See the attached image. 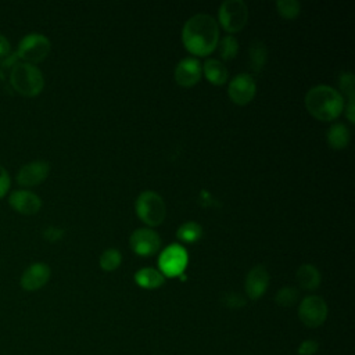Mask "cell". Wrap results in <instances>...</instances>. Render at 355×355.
<instances>
[{
    "label": "cell",
    "instance_id": "cell-30",
    "mask_svg": "<svg viewBox=\"0 0 355 355\" xmlns=\"http://www.w3.org/2000/svg\"><path fill=\"white\" fill-rule=\"evenodd\" d=\"M10 186H11L10 175L6 171V168L0 165V198H3L7 194V191L10 190Z\"/></svg>",
    "mask_w": 355,
    "mask_h": 355
},
{
    "label": "cell",
    "instance_id": "cell-23",
    "mask_svg": "<svg viewBox=\"0 0 355 355\" xmlns=\"http://www.w3.org/2000/svg\"><path fill=\"white\" fill-rule=\"evenodd\" d=\"M122 262V255L116 248H108L100 255V268L105 272L115 270Z\"/></svg>",
    "mask_w": 355,
    "mask_h": 355
},
{
    "label": "cell",
    "instance_id": "cell-9",
    "mask_svg": "<svg viewBox=\"0 0 355 355\" xmlns=\"http://www.w3.org/2000/svg\"><path fill=\"white\" fill-rule=\"evenodd\" d=\"M227 93H229V97H230V100L233 103L240 104V105L248 104L254 98V96L257 93L255 79L252 78V75H250L247 72L237 73L229 82Z\"/></svg>",
    "mask_w": 355,
    "mask_h": 355
},
{
    "label": "cell",
    "instance_id": "cell-28",
    "mask_svg": "<svg viewBox=\"0 0 355 355\" xmlns=\"http://www.w3.org/2000/svg\"><path fill=\"white\" fill-rule=\"evenodd\" d=\"M318 349H319V343L309 338V340H304L300 344L297 352H298V355H315L318 352Z\"/></svg>",
    "mask_w": 355,
    "mask_h": 355
},
{
    "label": "cell",
    "instance_id": "cell-19",
    "mask_svg": "<svg viewBox=\"0 0 355 355\" xmlns=\"http://www.w3.org/2000/svg\"><path fill=\"white\" fill-rule=\"evenodd\" d=\"M201 68L204 71L207 80L214 85H223L227 80L229 72H227L226 67L219 60L208 58Z\"/></svg>",
    "mask_w": 355,
    "mask_h": 355
},
{
    "label": "cell",
    "instance_id": "cell-29",
    "mask_svg": "<svg viewBox=\"0 0 355 355\" xmlns=\"http://www.w3.org/2000/svg\"><path fill=\"white\" fill-rule=\"evenodd\" d=\"M64 229H60V227H55V226H47L44 230H43V237L50 241V243H55L58 241L60 239H62L64 236Z\"/></svg>",
    "mask_w": 355,
    "mask_h": 355
},
{
    "label": "cell",
    "instance_id": "cell-2",
    "mask_svg": "<svg viewBox=\"0 0 355 355\" xmlns=\"http://www.w3.org/2000/svg\"><path fill=\"white\" fill-rule=\"evenodd\" d=\"M305 105L309 114L319 121L336 119L345 107L343 94L329 85L311 87L305 94Z\"/></svg>",
    "mask_w": 355,
    "mask_h": 355
},
{
    "label": "cell",
    "instance_id": "cell-13",
    "mask_svg": "<svg viewBox=\"0 0 355 355\" xmlns=\"http://www.w3.org/2000/svg\"><path fill=\"white\" fill-rule=\"evenodd\" d=\"M10 207L22 215H35L42 208V200L37 194L29 190H14L8 196Z\"/></svg>",
    "mask_w": 355,
    "mask_h": 355
},
{
    "label": "cell",
    "instance_id": "cell-31",
    "mask_svg": "<svg viewBox=\"0 0 355 355\" xmlns=\"http://www.w3.org/2000/svg\"><path fill=\"white\" fill-rule=\"evenodd\" d=\"M11 53H12V51H11L10 40H8L6 36L0 35V60L8 57Z\"/></svg>",
    "mask_w": 355,
    "mask_h": 355
},
{
    "label": "cell",
    "instance_id": "cell-16",
    "mask_svg": "<svg viewBox=\"0 0 355 355\" xmlns=\"http://www.w3.org/2000/svg\"><path fill=\"white\" fill-rule=\"evenodd\" d=\"M297 282L302 290L312 291L320 286L322 276L319 269L312 263H302L295 272Z\"/></svg>",
    "mask_w": 355,
    "mask_h": 355
},
{
    "label": "cell",
    "instance_id": "cell-12",
    "mask_svg": "<svg viewBox=\"0 0 355 355\" xmlns=\"http://www.w3.org/2000/svg\"><path fill=\"white\" fill-rule=\"evenodd\" d=\"M51 270L47 263L33 262L22 272L19 284L25 291H36L49 282Z\"/></svg>",
    "mask_w": 355,
    "mask_h": 355
},
{
    "label": "cell",
    "instance_id": "cell-22",
    "mask_svg": "<svg viewBox=\"0 0 355 355\" xmlns=\"http://www.w3.org/2000/svg\"><path fill=\"white\" fill-rule=\"evenodd\" d=\"M219 44V54L222 57V60H232L239 53V42L233 35H225L222 37L220 42H218Z\"/></svg>",
    "mask_w": 355,
    "mask_h": 355
},
{
    "label": "cell",
    "instance_id": "cell-26",
    "mask_svg": "<svg viewBox=\"0 0 355 355\" xmlns=\"http://www.w3.org/2000/svg\"><path fill=\"white\" fill-rule=\"evenodd\" d=\"M338 86L341 93L348 97V100H354L355 89H354V73L352 72H343L338 79Z\"/></svg>",
    "mask_w": 355,
    "mask_h": 355
},
{
    "label": "cell",
    "instance_id": "cell-20",
    "mask_svg": "<svg viewBox=\"0 0 355 355\" xmlns=\"http://www.w3.org/2000/svg\"><path fill=\"white\" fill-rule=\"evenodd\" d=\"M250 54V65L251 69L258 73L265 67V62L268 60V49L262 40H252L248 49Z\"/></svg>",
    "mask_w": 355,
    "mask_h": 355
},
{
    "label": "cell",
    "instance_id": "cell-17",
    "mask_svg": "<svg viewBox=\"0 0 355 355\" xmlns=\"http://www.w3.org/2000/svg\"><path fill=\"white\" fill-rule=\"evenodd\" d=\"M135 282L143 288L153 290L165 283V276L155 268H141L135 273Z\"/></svg>",
    "mask_w": 355,
    "mask_h": 355
},
{
    "label": "cell",
    "instance_id": "cell-14",
    "mask_svg": "<svg viewBox=\"0 0 355 355\" xmlns=\"http://www.w3.org/2000/svg\"><path fill=\"white\" fill-rule=\"evenodd\" d=\"M269 286V272L263 265H257L250 269L245 276V294L250 300L261 298Z\"/></svg>",
    "mask_w": 355,
    "mask_h": 355
},
{
    "label": "cell",
    "instance_id": "cell-5",
    "mask_svg": "<svg viewBox=\"0 0 355 355\" xmlns=\"http://www.w3.org/2000/svg\"><path fill=\"white\" fill-rule=\"evenodd\" d=\"M51 50V43L49 40L47 36L37 33V32H32L25 35L19 43H18V49H17V57L19 61L28 62V64H37L40 61H43L49 53Z\"/></svg>",
    "mask_w": 355,
    "mask_h": 355
},
{
    "label": "cell",
    "instance_id": "cell-10",
    "mask_svg": "<svg viewBox=\"0 0 355 355\" xmlns=\"http://www.w3.org/2000/svg\"><path fill=\"white\" fill-rule=\"evenodd\" d=\"M130 248L141 257H150L155 254L161 247V237L151 229H136L129 237Z\"/></svg>",
    "mask_w": 355,
    "mask_h": 355
},
{
    "label": "cell",
    "instance_id": "cell-7",
    "mask_svg": "<svg viewBox=\"0 0 355 355\" xmlns=\"http://www.w3.org/2000/svg\"><path fill=\"white\" fill-rule=\"evenodd\" d=\"M189 262L187 251L180 244H171L168 245L158 258V266L159 272L165 277H176L183 275L186 266Z\"/></svg>",
    "mask_w": 355,
    "mask_h": 355
},
{
    "label": "cell",
    "instance_id": "cell-32",
    "mask_svg": "<svg viewBox=\"0 0 355 355\" xmlns=\"http://www.w3.org/2000/svg\"><path fill=\"white\" fill-rule=\"evenodd\" d=\"M344 110H345V115H347V118H348V121L349 122H354L355 121V104H354V100H348V104H347V107H344Z\"/></svg>",
    "mask_w": 355,
    "mask_h": 355
},
{
    "label": "cell",
    "instance_id": "cell-8",
    "mask_svg": "<svg viewBox=\"0 0 355 355\" xmlns=\"http://www.w3.org/2000/svg\"><path fill=\"white\" fill-rule=\"evenodd\" d=\"M298 318L306 327H319L327 318L326 301L319 295H306L300 302Z\"/></svg>",
    "mask_w": 355,
    "mask_h": 355
},
{
    "label": "cell",
    "instance_id": "cell-4",
    "mask_svg": "<svg viewBox=\"0 0 355 355\" xmlns=\"http://www.w3.org/2000/svg\"><path fill=\"white\" fill-rule=\"evenodd\" d=\"M137 216L148 226H158L166 216V205L162 197L153 191L146 190L139 194L135 202Z\"/></svg>",
    "mask_w": 355,
    "mask_h": 355
},
{
    "label": "cell",
    "instance_id": "cell-15",
    "mask_svg": "<svg viewBox=\"0 0 355 355\" xmlns=\"http://www.w3.org/2000/svg\"><path fill=\"white\" fill-rule=\"evenodd\" d=\"M201 64L196 57H186L180 60L175 68V80L182 87L194 86L201 78Z\"/></svg>",
    "mask_w": 355,
    "mask_h": 355
},
{
    "label": "cell",
    "instance_id": "cell-11",
    "mask_svg": "<svg viewBox=\"0 0 355 355\" xmlns=\"http://www.w3.org/2000/svg\"><path fill=\"white\" fill-rule=\"evenodd\" d=\"M50 172V164L43 159L28 162L17 172V182L22 187H33L46 180Z\"/></svg>",
    "mask_w": 355,
    "mask_h": 355
},
{
    "label": "cell",
    "instance_id": "cell-1",
    "mask_svg": "<svg viewBox=\"0 0 355 355\" xmlns=\"http://www.w3.org/2000/svg\"><path fill=\"white\" fill-rule=\"evenodd\" d=\"M184 47L194 55H208L215 50L219 42V26L216 19L209 14H194L182 29Z\"/></svg>",
    "mask_w": 355,
    "mask_h": 355
},
{
    "label": "cell",
    "instance_id": "cell-18",
    "mask_svg": "<svg viewBox=\"0 0 355 355\" xmlns=\"http://www.w3.org/2000/svg\"><path fill=\"white\" fill-rule=\"evenodd\" d=\"M326 139H327V143L331 148L341 150V148H345L349 144L351 132H349L347 125H344L341 122H336L329 128Z\"/></svg>",
    "mask_w": 355,
    "mask_h": 355
},
{
    "label": "cell",
    "instance_id": "cell-6",
    "mask_svg": "<svg viewBox=\"0 0 355 355\" xmlns=\"http://www.w3.org/2000/svg\"><path fill=\"white\" fill-rule=\"evenodd\" d=\"M218 18L229 35L241 31L248 19V7L243 0H226L219 6Z\"/></svg>",
    "mask_w": 355,
    "mask_h": 355
},
{
    "label": "cell",
    "instance_id": "cell-27",
    "mask_svg": "<svg viewBox=\"0 0 355 355\" xmlns=\"http://www.w3.org/2000/svg\"><path fill=\"white\" fill-rule=\"evenodd\" d=\"M222 302L225 304V306H227V308H241V306H244L245 305V300H244V297L241 295V294H239V293H225L223 295H222Z\"/></svg>",
    "mask_w": 355,
    "mask_h": 355
},
{
    "label": "cell",
    "instance_id": "cell-21",
    "mask_svg": "<svg viewBox=\"0 0 355 355\" xmlns=\"http://www.w3.org/2000/svg\"><path fill=\"white\" fill-rule=\"evenodd\" d=\"M176 236L183 243H196L202 236V227L197 222L189 220L178 227Z\"/></svg>",
    "mask_w": 355,
    "mask_h": 355
},
{
    "label": "cell",
    "instance_id": "cell-3",
    "mask_svg": "<svg viewBox=\"0 0 355 355\" xmlns=\"http://www.w3.org/2000/svg\"><path fill=\"white\" fill-rule=\"evenodd\" d=\"M8 82L11 87L25 97L37 96L44 87V78L42 71L24 61L15 62L8 72Z\"/></svg>",
    "mask_w": 355,
    "mask_h": 355
},
{
    "label": "cell",
    "instance_id": "cell-25",
    "mask_svg": "<svg viewBox=\"0 0 355 355\" xmlns=\"http://www.w3.org/2000/svg\"><path fill=\"white\" fill-rule=\"evenodd\" d=\"M276 8L283 18L294 19L301 11V4L297 0H277Z\"/></svg>",
    "mask_w": 355,
    "mask_h": 355
},
{
    "label": "cell",
    "instance_id": "cell-24",
    "mask_svg": "<svg viewBox=\"0 0 355 355\" xmlns=\"http://www.w3.org/2000/svg\"><path fill=\"white\" fill-rule=\"evenodd\" d=\"M298 297H300L298 288L293 286H284L276 293L275 302L280 306H291L298 301Z\"/></svg>",
    "mask_w": 355,
    "mask_h": 355
}]
</instances>
